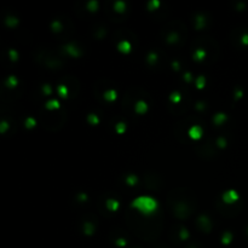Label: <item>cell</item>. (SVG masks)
<instances>
[{
    "label": "cell",
    "mask_w": 248,
    "mask_h": 248,
    "mask_svg": "<svg viewBox=\"0 0 248 248\" xmlns=\"http://www.w3.org/2000/svg\"><path fill=\"white\" fill-rule=\"evenodd\" d=\"M120 48H121L122 51H128L129 46H128V44H127V43H122V44L120 45Z\"/></svg>",
    "instance_id": "cell-5"
},
{
    "label": "cell",
    "mask_w": 248,
    "mask_h": 248,
    "mask_svg": "<svg viewBox=\"0 0 248 248\" xmlns=\"http://www.w3.org/2000/svg\"><path fill=\"white\" fill-rule=\"evenodd\" d=\"M111 210H115V208L117 207V202H115V201H108V203H107Z\"/></svg>",
    "instance_id": "cell-4"
},
{
    "label": "cell",
    "mask_w": 248,
    "mask_h": 248,
    "mask_svg": "<svg viewBox=\"0 0 248 248\" xmlns=\"http://www.w3.org/2000/svg\"><path fill=\"white\" fill-rule=\"evenodd\" d=\"M190 134H191V137H195V138H199L200 137V134H201V129L199 128V127H194L191 131H190Z\"/></svg>",
    "instance_id": "cell-2"
},
{
    "label": "cell",
    "mask_w": 248,
    "mask_h": 248,
    "mask_svg": "<svg viewBox=\"0 0 248 248\" xmlns=\"http://www.w3.org/2000/svg\"><path fill=\"white\" fill-rule=\"evenodd\" d=\"M133 206L138 207L142 212H145L149 214L156 208V201H154L150 197H139L133 202Z\"/></svg>",
    "instance_id": "cell-1"
},
{
    "label": "cell",
    "mask_w": 248,
    "mask_h": 248,
    "mask_svg": "<svg viewBox=\"0 0 248 248\" xmlns=\"http://www.w3.org/2000/svg\"><path fill=\"white\" fill-rule=\"evenodd\" d=\"M136 109H137V111H139V113H140V111H143V110H145V109H147V104H145V103H143V102H139Z\"/></svg>",
    "instance_id": "cell-3"
}]
</instances>
